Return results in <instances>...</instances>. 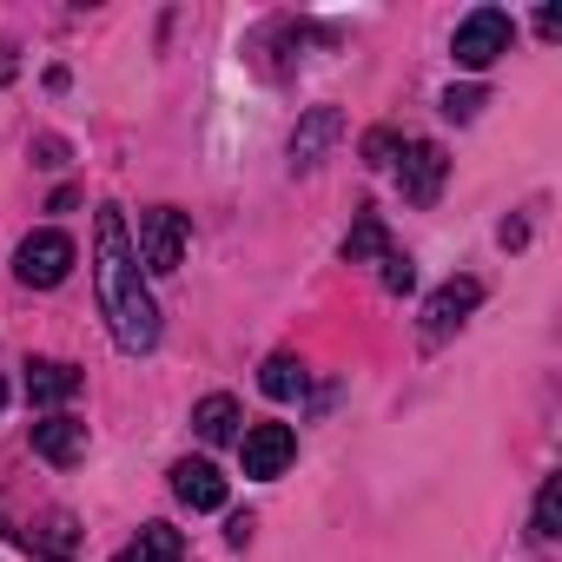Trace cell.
Masks as SVG:
<instances>
[{"label": "cell", "mask_w": 562, "mask_h": 562, "mask_svg": "<svg viewBox=\"0 0 562 562\" xmlns=\"http://www.w3.org/2000/svg\"><path fill=\"white\" fill-rule=\"evenodd\" d=\"M93 278H100V312H106V331L120 351H153L159 345V305L139 278V251H133V232L120 218V205H100L93 218Z\"/></svg>", "instance_id": "obj_1"}, {"label": "cell", "mask_w": 562, "mask_h": 562, "mask_svg": "<svg viewBox=\"0 0 562 562\" xmlns=\"http://www.w3.org/2000/svg\"><path fill=\"white\" fill-rule=\"evenodd\" d=\"M509 41H516V21H509L503 8H476V14H463V21H457L450 54H457V67L483 74L490 60H503V54H509Z\"/></svg>", "instance_id": "obj_2"}, {"label": "cell", "mask_w": 562, "mask_h": 562, "mask_svg": "<svg viewBox=\"0 0 562 562\" xmlns=\"http://www.w3.org/2000/svg\"><path fill=\"white\" fill-rule=\"evenodd\" d=\"M74 238L67 232H34V238H21V251H14V278L21 285H41V292H54L60 278L74 271Z\"/></svg>", "instance_id": "obj_3"}, {"label": "cell", "mask_w": 562, "mask_h": 562, "mask_svg": "<svg viewBox=\"0 0 562 562\" xmlns=\"http://www.w3.org/2000/svg\"><path fill=\"white\" fill-rule=\"evenodd\" d=\"M139 265L146 271H179V258H186V212H172V205H153V212H139Z\"/></svg>", "instance_id": "obj_4"}, {"label": "cell", "mask_w": 562, "mask_h": 562, "mask_svg": "<svg viewBox=\"0 0 562 562\" xmlns=\"http://www.w3.org/2000/svg\"><path fill=\"white\" fill-rule=\"evenodd\" d=\"M238 457H245V476H285V463L299 457V437H292V424H251L245 437H238Z\"/></svg>", "instance_id": "obj_5"}, {"label": "cell", "mask_w": 562, "mask_h": 562, "mask_svg": "<svg viewBox=\"0 0 562 562\" xmlns=\"http://www.w3.org/2000/svg\"><path fill=\"white\" fill-rule=\"evenodd\" d=\"M476 305H483V285H476V278H450V285H437L430 305H424V345H443Z\"/></svg>", "instance_id": "obj_6"}, {"label": "cell", "mask_w": 562, "mask_h": 562, "mask_svg": "<svg viewBox=\"0 0 562 562\" xmlns=\"http://www.w3.org/2000/svg\"><path fill=\"white\" fill-rule=\"evenodd\" d=\"M443 172H450V153H443L437 139H417V146H404V166H397V179H404V199H411V205H437V192H443Z\"/></svg>", "instance_id": "obj_7"}, {"label": "cell", "mask_w": 562, "mask_h": 562, "mask_svg": "<svg viewBox=\"0 0 562 562\" xmlns=\"http://www.w3.org/2000/svg\"><path fill=\"white\" fill-rule=\"evenodd\" d=\"M338 133H345V113H338V106H312V113L299 120V133H292V172H312V166L331 153Z\"/></svg>", "instance_id": "obj_8"}, {"label": "cell", "mask_w": 562, "mask_h": 562, "mask_svg": "<svg viewBox=\"0 0 562 562\" xmlns=\"http://www.w3.org/2000/svg\"><path fill=\"white\" fill-rule=\"evenodd\" d=\"M34 450H41L47 463H60V470H67V463H80V457H87V424H80V417H67V411H54V417H41V424H34Z\"/></svg>", "instance_id": "obj_9"}, {"label": "cell", "mask_w": 562, "mask_h": 562, "mask_svg": "<svg viewBox=\"0 0 562 562\" xmlns=\"http://www.w3.org/2000/svg\"><path fill=\"white\" fill-rule=\"evenodd\" d=\"M172 496L186 509H225V476L205 457H186V463H172Z\"/></svg>", "instance_id": "obj_10"}, {"label": "cell", "mask_w": 562, "mask_h": 562, "mask_svg": "<svg viewBox=\"0 0 562 562\" xmlns=\"http://www.w3.org/2000/svg\"><path fill=\"white\" fill-rule=\"evenodd\" d=\"M80 384H87V378H80L74 364H60V358H34V364H27V397H34L41 411H60L67 397H80Z\"/></svg>", "instance_id": "obj_11"}, {"label": "cell", "mask_w": 562, "mask_h": 562, "mask_svg": "<svg viewBox=\"0 0 562 562\" xmlns=\"http://www.w3.org/2000/svg\"><path fill=\"white\" fill-rule=\"evenodd\" d=\"M113 562H186V542H179V529L172 522H146Z\"/></svg>", "instance_id": "obj_12"}, {"label": "cell", "mask_w": 562, "mask_h": 562, "mask_svg": "<svg viewBox=\"0 0 562 562\" xmlns=\"http://www.w3.org/2000/svg\"><path fill=\"white\" fill-rule=\"evenodd\" d=\"M192 424H199V437H205V443H232V437H238V404H232L225 391H212V397H199Z\"/></svg>", "instance_id": "obj_13"}, {"label": "cell", "mask_w": 562, "mask_h": 562, "mask_svg": "<svg viewBox=\"0 0 562 562\" xmlns=\"http://www.w3.org/2000/svg\"><path fill=\"white\" fill-rule=\"evenodd\" d=\"M258 391H265V397H278V404H292V397L305 391V364H299L292 351L265 358V371H258Z\"/></svg>", "instance_id": "obj_14"}, {"label": "cell", "mask_w": 562, "mask_h": 562, "mask_svg": "<svg viewBox=\"0 0 562 562\" xmlns=\"http://www.w3.org/2000/svg\"><path fill=\"white\" fill-rule=\"evenodd\" d=\"M391 251V232H384V218L378 212H364L358 225H351V238H345V258L351 265H364V258H384Z\"/></svg>", "instance_id": "obj_15"}, {"label": "cell", "mask_w": 562, "mask_h": 562, "mask_svg": "<svg viewBox=\"0 0 562 562\" xmlns=\"http://www.w3.org/2000/svg\"><path fill=\"white\" fill-rule=\"evenodd\" d=\"M536 536H542V542L562 536V476H549L542 496H536Z\"/></svg>", "instance_id": "obj_16"}, {"label": "cell", "mask_w": 562, "mask_h": 562, "mask_svg": "<svg viewBox=\"0 0 562 562\" xmlns=\"http://www.w3.org/2000/svg\"><path fill=\"white\" fill-rule=\"evenodd\" d=\"M378 265H384V271H378V278H384V292H397V299H404V292L417 285V265H411V258H404L397 245H391V251H384Z\"/></svg>", "instance_id": "obj_17"}, {"label": "cell", "mask_w": 562, "mask_h": 562, "mask_svg": "<svg viewBox=\"0 0 562 562\" xmlns=\"http://www.w3.org/2000/svg\"><path fill=\"white\" fill-rule=\"evenodd\" d=\"M443 113H450V120H476V113H483V87H450V93H443Z\"/></svg>", "instance_id": "obj_18"}, {"label": "cell", "mask_w": 562, "mask_h": 562, "mask_svg": "<svg viewBox=\"0 0 562 562\" xmlns=\"http://www.w3.org/2000/svg\"><path fill=\"white\" fill-rule=\"evenodd\" d=\"M397 146H404V139H397L391 126H378V133H364V159H371V166H391V159H397Z\"/></svg>", "instance_id": "obj_19"}, {"label": "cell", "mask_w": 562, "mask_h": 562, "mask_svg": "<svg viewBox=\"0 0 562 562\" xmlns=\"http://www.w3.org/2000/svg\"><path fill=\"white\" fill-rule=\"evenodd\" d=\"M0 397H8V384H0Z\"/></svg>", "instance_id": "obj_20"}]
</instances>
